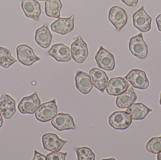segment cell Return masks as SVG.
Masks as SVG:
<instances>
[{"label":"cell","instance_id":"6da1fadb","mask_svg":"<svg viewBox=\"0 0 161 160\" xmlns=\"http://www.w3.org/2000/svg\"><path fill=\"white\" fill-rule=\"evenodd\" d=\"M58 112V108L56 101L53 99L41 104L35 113V116L36 119L40 122H49L57 115Z\"/></svg>","mask_w":161,"mask_h":160},{"label":"cell","instance_id":"7a4b0ae2","mask_svg":"<svg viewBox=\"0 0 161 160\" xmlns=\"http://www.w3.org/2000/svg\"><path fill=\"white\" fill-rule=\"evenodd\" d=\"M129 50L134 56L143 60L148 54V47L143 39L142 34L140 33L130 38L129 44Z\"/></svg>","mask_w":161,"mask_h":160},{"label":"cell","instance_id":"3957f363","mask_svg":"<svg viewBox=\"0 0 161 160\" xmlns=\"http://www.w3.org/2000/svg\"><path fill=\"white\" fill-rule=\"evenodd\" d=\"M41 100L37 91L28 96L23 98L19 102L18 109L22 114H33L41 105Z\"/></svg>","mask_w":161,"mask_h":160},{"label":"cell","instance_id":"277c9868","mask_svg":"<svg viewBox=\"0 0 161 160\" xmlns=\"http://www.w3.org/2000/svg\"><path fill=\"white\" fill-rule=\"evenodd\" d=\"M132 119L130 115L126 111H117L113 113L108 118L110 126L116 130L126 129L130 126Z\"/></svg>","mask_w":161,"mask_h":160},{"label":"cell","instance_id":"5b68a950","mask_svg":"<svg viewBox=\"0 0 161 160\" xmlns=\"http://www.w3.org/2000/svg\"><path fill=\"white\" fill-rule=\"evenodd\" d=\"M124 78L130 83L132 87L137 89L145 90L149 85L146 73L141 70H131Z\"/></svg>","mask_w":161,"mask_h":160},{"label":"cell","instance_id":"8992f818","mask_svg":"<svg viewBox=\"0 0 161 160\" xmlns=\"http://www.w3.org/2000/svg\"><path fill=\"white\" fill-rule=\"evenodd\" d=\"M97 66L107 71H111L115 68V61L114 56L108 51L100 46L95 56Z\"/></svg>","mask_w":161,"mask_h":160},{"label":"cell","instance_id":"52a82bcc","mask_svg":"<svg viewBox=\"0 0 161 160\" xmlns=\"http://www.w3.org/2000/svg\"><path fill=\"white\" fill-rule=\"evenodd\" d=\"M16 53L18 61L25 66H30L41 59L35 54L33 49L26 44L17 46Z\"/></svg>","mask_w":161,"mask_h":160},{"label":"cell","instance_id":"ba28073f","mask_svg":"<svg viewBox=\"0 0 161 160\" xmlns=\"http://www.w3.org/2000/svg\"><path fill=\"white\" fill-rule=\"evenodd\" d=\"M133 24L135 28L143 33H147L151 29L152 18L146 12L144 6L133 14Z\"/></svg>","mask_w":161,"mask_h":160},{"label":"cell","instance_id":"9c48e42d","mask_svg":"<svg viewBox=\"0 0 161 160\" xmlns=\"http://www.w3.org/2000/svg\"><path fill=\"white\" fill-rule=\"evenodd\" d=\"M72 57L75 62L82 64L89 55L87 43L81 37H78L71 45Z\"/></svg>","mask_w":161,"mask_h":160},{"label":"cell","instance_id":"30bf717a","mask_svg":"<svg viewBox=\"0 0 161 160\" xmlns=\"http://www.w3.org/2000/svg\"><path fill=\"white\" fill-rule=\"evenodd\" d=\"M108 19L119 32L127 23L128 18L125 9L114 6L111 8L109 11Z\"/></svg>","mask_w":161,"mask_h":160},{"label":"cell","instance_id":"8fae6325","mask_svg":"<svg viewBox=\"0 0 161 160\" xmlns=\"http://www.w3.org/2000/svg\"><path fill=\"white\" fill-rule=\"evenodd\" d=\"M67 143L68 141L60 139L55 133H45L42 136L43 148L51 152L60 151Z\"/></svg>","mask_w":161,"mask_h":160},{"label":"cell","instance_id":"7c38bea8","mask_svg":"<svg viewBox=\"0 0 161 160\" xmlns=\"http://www.w3.org/2000/svg\"><path fill=\"white\" fill-rule=\"evenodd\" d=\"M91 82L93 86L104 93L109 81V78L105 71L97 68H93L89 71Z\"/></svg>","mask_w":161,"mask_h":160},{"label":"cell","instance_id":"4fadbf2b","mask_svg":"<svg viewBox=\"0 0 161 160\" xmlns=\"http://www.w3.org/2000/svg\"><path fill=\"white\" fill-rule=\"evenodd\" d=\"M46 54L51 56L59 62H69L72 58L70 49L63 43L53 45L51 49L46 53Z\"/></svg>","mask_w":161,"mask_h":160},{"label":"cell","instance_id":"5bb4252c","mask_svg":"<svg viewBox=\"0 0 161 160\" xmlns=\"http://www.w3.org/2000/svg\"><path fill=\"white\" fill-rule=\"evenodd\" d=\"M16 101L11 96L3 93L0 97V113L6 119L12 118L16 112Z\"/></svg>","mask_w":161,"mask_h":160},{"label":"cell","instance_id":"9a60e30c","mask_svg":"<svg viewBox=\"0 0 161 160\" xmlns=\"http://www.w3.org/2000/svg\"><path fill=\"white\" fill-rule=\"evenodd\" d=\"M51 124L59 131L76 129L73 118L69 114H57L51 120Z\"/></svg>","mask_w":161,"mask_h":160},{"label":"cell","instance_id":"2e32d148","mask_svg":"<svg viewBox=\"0 0 161 160\" xmlns=\"http://www.w3.org/2000/svg\"><path fill=\"white\" fill-rule=\"evenodd\" d=\"M130 85L129 82L125 78H113L109 81L106 90L109 95L116 96L126 91Z\"/></svg>","mask_w":161,"mask_h":160},{"label":"cell","instance_id":"e0dca14e","mask_svg":"<svg viewBox=\"0 0 161 160\" xmlns=\"http://www.w3.org/2000/svg\"><path fill=\"white\" fill-rule=\"evenodd\" d=\"M74 18L73 15L69 18H59L51 24V29L53 32L61 35L67 34L74 29Z\"/></svg>","mask_w":161,"mask_h":160},{"label":"cell","instance_id":"ac0fdd59","mask_svg":"<svg viewBox=\"0 0 161 160\" xmlns=\"http://www.w3.org/2000/svg\"><path fill=\"white\" fill-rule=\"evenodd\" d=\"M21 8L25 15L38 21L41 14V7L37 0H21Z\"/></svg>","mask_w":161,"mask_h":160},{"label":"cell","instance_id":"d6986e66","mask_svg":"<svg viewBox=\"0 0 161 160\" xmlns=\"http://www.w3.org/2000/svg\"><path fill=\"white\" fill-rule=\"evenodd\" d=\"M137 99V95L132 85H130L126 91L117 96L115 103L117 107L120 109H127L135 103Z\"/></svg>","mask_w":161,"mask_h":160},{"label":"cell","instance_id":"ffe728a7","mask_svg":"<svg viewBox=\"0 0 161 160\" xmlns=\"http://www.w3.org/2000/svg\"><path fill=\"white\" fill-rule=\"evenodd\" d=\"M75 86L83 95L89 94L93 88L90 75L82 71H78L75 77Z\"/></svg>","mask_w":161,"mask_h":160},{"label":"cell","instance_id":"44dd1931","mask_svg":"<svg viewBox=\"0 0 161 160\" xmlns=\"http://www.w3.org/2000/svg\"><path fill=\"white\" fill-rule=\"evenodd\" d=\"M35 38L37 44L42 48L47 49L50 47L53 39V35L49 31L47 23L37 29Z\"/></svg>","mask_w":161,"mask_h":160},{"label":"cell","instance_id":"7402d4cb","mask_svg":"<svg viewBox=\"0 0 161 160\" xmlns=\"http://www.w3.org/2000/svg\"><path fill=\"white\" fill-rule=\"evenodd\" d=\"M126 111L130 115L132 120H141L152 111V109L142 103H134L127 108Z\"/></svg>","mask_w":161,"mask_h":160},{"label":"cell","instance_id":"603a6c76","mask_svg":"<svg viewBox=\"0 0 161 160\" xmlns=\"http://www.w3.org/2000/svg\"><path fill=\"white\" fill-rule=\"evenodd\" d=\"M62 7L61 0H46L45 3V14L48 17L59 18Z\"/></svg>","mask_w":161,"mask_h":160},{"label":"cell","instance_id":"cb8c5ba5","mask_svg":"<svg viewBox=\"0 0 161 160\" xmlns=\"http://www.w3.org/2000/svg\"><path fill=\"white\" fill-rule=\"evenodd\" d=\"M17 62L18 61L11 55L9 49L0 47V66L7 69Z\"/></svg>","mask_w":161,"mask_h":160},{"label":"cell","instance_id":"d4e9b609","mask_svg":"<svg viewBox=\"0 0 161 160\" xmlns=\"http://www.w3.org/2000/svg\"><path fill=\"white\" fill-rule=\"evenodd\" d=\"M75 151L78 160H95V155L92 149L86 147H76Z\"/></svg>","mask_w":161,"mask_h":160},{"label":"cell","instance_id":"484cf974","mask_svg":"<svg viewBox=\"0 0 161 160\" xmlns=\"http://www.w3.org/2000/svg\"><path fill=\"white\" fill-rule=\"evenodd\" d=\"M148 152L154 154H158L161 151V137L151 138L146 145Z\"/></svg>","mask_w":161,"mask_h":160},{"label":"cell","instance_id":"4316f807","mask_svg":"<svg viewBox=\"0 0 161 160\" xmlns=\"http://www.w3.org/2000/svg\"><path fill=\"white\" fill-rule=\"evenodd\" d=\"M68 153L56 151L52 152L47 155V160H65Z\"/></svg>","mask_w":161,"mask_h":160},{"label":"cell","instance_id":"83f0119b","mask_svg":"<svg viewBox=\"0 0 161 160\" xmlns=\"http://www.w3.org/2000/svg\"><path fill=\"white\" fill-rule=\"evenodd\" d=\"M47 157L45 155L39 153L36 150L34 151V157L33 160H46Z\"/></svg>","mask_w":161,"mask_h":160},{"label":"cell","instance_id":"f1b7e54d","mask_svg":"<svg viewBox=\"0 0 161 160\" xmlns=\"http://www.w3.org/2000/svg\"><path fill=\"white\" fill-rule=\"evenodd\" d=\"M123 3L129 7H135L137 5L139 0H121Z\"/></svg>","mask_w":161,"mask_h":160},{"label":"cell","instance_id":"f546056e","mask_svg":"<svg viewBox=\"0 0 161 160\" xmlns=\"http://www.w3.org/2000/svg\"><path fill=\"white\" fill-rule=\"evenodd\" d=\"M156 23L159 31L161 32V14H159L156 19Z\"/></svg>","mask_w":161,"mask_h":160},{"label":"cell","instance_id":"4dcf8cb0","mask_svg":"<svg viewBox=\"0 0 161 160\" xmlns=\"http://www.w3.org/2000/svg\"><path fill=\"white\" fill-rule=\"evenodd\" d=\"M3 116H2V114L0 113V128L2 127V126L3 124Z\"/></svg>","mask_w":161,"mask_h":160},{"label":"cell","instance_id":"1f68e13d","mask_svg":"<svg viewBox=\"0 0 161 160\" xmlns=\"http://www.w3.org/2000/svg\"><path fill=\"white\" fill-rule=\"evenodd\" d=\"M157 160H161V151L158 153V155H157Z\"/></svg>","mask_w":161,"mask_h":160},{"label":"cell","instance_id":"d6a6232c","mask_svg":"<svg viewBox=\"0 0 161 160\" xmlns=\"http://www.w3.org/2000/svg\"><path fill=\"white\" fill-rule=\"evenodd\" d=\"M160 105L161 106V92L160 94Z\"/></svg>","mask_w":161,"mask_h":160},{"label":"cell","instance_id":"836d02e7","mask_svg":"<svg viewBox=\"0 0 161 160\" xmlns=\"http://www.w3.org/2000/svg\"><path fill=\"white\" fill-rule=\"evenodd\" d=\"M37 1H46V0H37Z\"/></svg>","mask_w":161,"mask_h":160}]
</instances>
